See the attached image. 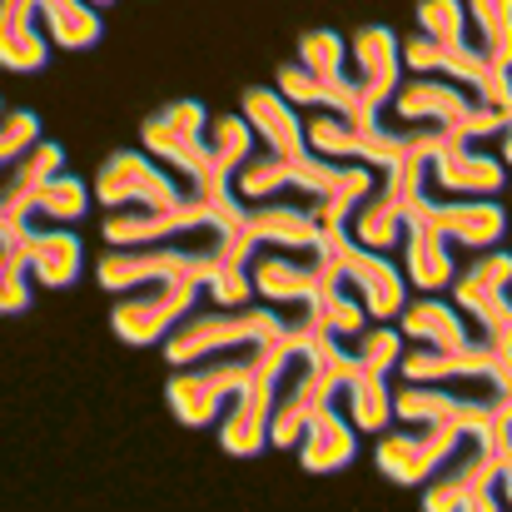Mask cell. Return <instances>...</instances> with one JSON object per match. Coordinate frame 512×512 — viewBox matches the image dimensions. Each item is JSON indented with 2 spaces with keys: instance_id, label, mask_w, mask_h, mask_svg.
<instances>
[{
  "instance_id": "cell-29",
  "label": "cell",
  "mask_w": 512,
  "mask_h": 512,
  "mask_svg": "<svg viewBox=\"0 0 512 512\" xmlns=\"http://www.w3.org/2000/svg\"><path fill=\"white\" fill-rule=\"evenodd\" d=\"M274 85L289 105H319V110H339V115H353V95H358L353 80H319L304 65H279Z\"/></svg>"
},
{
  "instance_id": "cell-15",
  "label": "cell",
  "mask_w": 512,
  "mask_h": 512,
  "mask_svg": "<svg viewBox=\"0 0 512 512\" xmlns=\"http://www.w3.org/2000/svg\"><path fill=\"white\" fill-rule=\"evenodd\" d=\"M413 214L428 219L448 244H463V249H493V244H503V234H508V214H503V204H493V199L438 204V199L423 194V199L413 204Z\"/></svg>"
},
{
  "instance_id": "cell-35",
  "label": "cell",
  "mask_w": 512,
  "mask_h": 512,
  "mask_svg": "<svg viewBox=\"0 0 512 512\" xmlns=\"http://www.w3.org/2000/svg\"><path fill=\"white\" fill-rule=\"evenodd\" d=\"M319 319H324V334H334V339H353L358 329H368L373 319L363 314V299L353 294V284L339 279V284H329L324 294H319Z\"/></svg>"
},
{
  "instance_id": "cell-38",
  "label": "cell",
  "mask_w": 512,
  "mask_h": 512,
  "mask_svg": "<svg viewBox=\"0 0 512 512\" xmlns=\"http://www.w3.org/2000/svg\"><path fill=\"white\" fill-rule=\"evenodd\" d=\"M418 35H428L438 45H468L463 0H418Z\"/></svg>"
},
{
  "instance_id": "cell-23",
  "label": "cell",
  "mask_w": 512,
  "mask_h": 512,
  "mask_svg": "<svg viewBox=\"0 0 512 512\" xmlns=\"http://www.w3.org/2000/svg\"><path fill=\"white\" fill-rule=\"evenodd\" d=\"M25 269L45 289H70L85 269V249L70 229H25Z\"/></svg>"
},
{
  "instance_id": "cell-30",
  "label": "cell",
  "mask_w": 512,
  "mask_h": 512,
  "mask_svg": "<svg viewBox=\"0 0 512 512\" xmlns=\"http://www.w3.org/2000/svg\"><path fill=\"white\" fill-rule=\"evenodd\" d=\"M85 209H90V184L60 170V174H50V179H45V184L30 194V204H25V219L75 224V219H85Z\"/></svg>"
},
{
  "instance_id": "cell-28",
  "label": "cell",
  "mask_w": 512,
  "mask_h": 512,
  "mask_svg": "<svg viewBox=\"0 0 512 512\" xmlns=\"http://www.w3.org/2000/svg\"><path fill=\"white\" fill-rule=\"evenodd\" d=\"M378 184V174L368 170V165H348V160H339L334 165V184L309 204L314 209V219H319V229H339V224H348V214L363 204V194Z\"/></svg>"
},
{
  "instance_id": "cell-31",
  "label": "cell",
  "mask_w": 512,
  "mask_h": 512,
  "mask_svg": "<svg viewBox=\"0 0 512 512\" xmlns=\"http://www.w3.org/2000/svg\"><path fill=\"white\" fill-rule=\"evenodd\" d=\"M304 150L319 155V160H358L363 155V125L348 120L339 110H319L309 125H304Z\"/></svg>"
},
{
  "instance_id": "cell-34",
  "label": "cell",
  "mask_w": 512,
  "mask_h": 512,
  "mask_svg": "<svg viewBox=\"0 0 512 512\" xmlns=\"http://www.w3.org/2000/svg\"><path fill=\"white\" fill-rule=\"evenodd\" d=\"M353 348H348V358H353V368H363V373H393V363H398V353H403V334L393 329V324H368V329H358L353 334Z\"/></svg>"
},
{
  "instance_id": "cell-21",
  "label": "cell",
  "mask_w": 512,
  "mask_h": 512,
  "mask_svg": "<svg viewBox=\"0 0 512 512\" xmlns=\"http://www.w3.org/2000/svg\"><path fill=\"white\" fill-rule=\"evenodd\" d=\"M239 115L249 120L254 140L274 155H304V120L279 90H244Z\"/></svg>"
},
{
  "instance_id": "cell-3",
  "label": "cell",
  "mask_w": 512,
  "mask_h": 512,
  "mask_svg": "<svg viewBox=\"0 0 512 512\" xmlns=\"http://www.w3.org/2000/svg\"><path fill=\"white\" fill-rule=\"evenodd\" d=\"M299 348H304V343L294 339V334L264 343L259 368L249 373V383H244V388L224 403V413L214 418V423H219V448H224L229 458H259V453L269 448V403H274V378H279L284 358H289V353H299Z\"/></svg>"
},
{
  "instance_id": "cell-7",
  "label": "cell",
  "mask_w": 512,
  "mask_h": 512,
  "mask_svg": "<svg viewBox=\"0 0 512 512\" xmlns=\"http://www.w3.org/2000/svg\"><path fill=\"white\" fill-rule=\"evenodd\" d=\"M234 194L244 204H259V199H319L329 184H334V160H319V155H274V150H254L239 170H234Z\"/></svg>"
},
{
  "instance_id": "cell-1",
  "label": "cell",
  "mask_w": 512,
  "mask_h": 512,
  "mask_svg": "<svg viewBox=\"0 0 512 512\" xmlns=\"http://www.w3.org/2000/svg\"><path fill=\"white\" fill-rule=\"evenodd\" d=\"M259 353H264V343H234V348H219L209 358L174 368L170 383H165L170 413L184 428H209L224 413V403L249 383V373L259 368Z\"/></svg>"
},
{
  "instance_id": "cell-37",
  "label": "cell",
  "mask_w": 512,
  "mask_h": 512,
  "mask_svg": "<svg viewBox=\"0 0 512 512\" xmlns=\"http://www.w3.org/2000/svg\"><path fill=\"white\" fill-rule=\"evenodd\" d=\"M199 294H209V304H214V309H244V304L254 299L249 264H239V259H224V264H214V269L199 279Z\"/></svg>"
},
{
  "instance_id": "cell-4",
  "label": "cell",
  "mask_w": 512,
  "mask_h": 512,
  "mask_svg": "<svg viewBox=\"0 0 512 512\" xmlns=\"http://www.w3.org/2000/svg\"><path fill=\"white\" fill-rule=\"evenodd\" d=\"M284 314L274 309H214V314H184L165 334V358L174 368L194 363V358H209L219 348H234V343H274L284 339Z\"/></svg>"
},
{
  "instance_id": "cell-27",
  "label": "cell",
  "mask_w": 512,
  "mask_h": 512,
  "mask_svg": "<svg viewBox=\"0 0 512 512\" xmlns=\"http://www.w3.org/2000/svg\"><path fill=\"white\" fill-rule=\"evenodd\" d=\"M254 130L244 115H209L204 125V170L219 174V179H234V170L254 155Z\"/></svg>"
},
{
  "instance_id": "cell-20",
  "label": "cell",
  "mask_w": 512,
  "mask_h": 512,
  "mask_svg": "<svg viewBox=\"0 0 512 512\" xmlns=\"http://www.w3.org/2000/svg\"><path fill=\"white\" fill-rule=\"evenodd\" d=\"M294 448H299V463L309 473H339V468H348L358 458V433H353L348 418H339L334 403H324V408L309 413V423H304Z\"/></svg>"
},
{
  "instance_id": "cell-19",
  "label": "cell",
  "mask_w": 512,
  "mask_h": 512,
  "mask_svg": "<svg viewBox=\"0 0 512 512\" xmlns=\"http://www.w3.org/2000/svg\"><path fill=\"white\" fill-rule=\"evenodd\" d=\"M428 174H433L438 189H448V194H468V199H498L503 184H508V170H503L493 155L468 150V140L443 145V150L428 160Z\"/></svg>"
},
{
  "instance_id": "cell-33",
  "label": "cell",
  "mask_w": 512,
  "mask_h": 512,
  "mask_svg": "<svg viewBox=\"0 0 512 512\" xmlns=\"http://www.w3.org/2000/svg\"><path fill=\"white\" fill-rule=\"evenodd\" d=\"M463 10L478 20V50L488 60V70H508L512 55V0H463Z\"/></svg>"
},
{
  "instance_id": "cell-25",
  "label": "cell",
  "mask_w": 512,
  "mask_h": 512,
  "mask_svg": "<svg viewBox=\"0 0 512 512\" xmlns=\"http://www.w3.org/2000/svg\"><path fill=\"white\" fill-rule=\"evenodd\" d=\"M398 334L423 343V348H463V343L473 339L468 324H463V314L453 304L433 299V294H423V299H413V304L398 309Z\"/></svg>"
},
{
  "instance_id": "cell-17",
  "label": "cell",
  "mask_w": 512,
  "mask_h": 512,
  "mask_svg": "<svg viewBox=\"0 0 512 512\" xmlns=\"http://www.w3.org/2000/svg\"><path fill=\"white\" fill-rule=\"evenodd\" d=\"M388 105L398 110L403 125H443V130H448L453 120H463V115L473 110V95H468L463 85L443 80V75H413L408 85L393 90Z\"/></svg>"
},
{
  "instance_id": "cell-6",
  "label": "cell",
  "mask_w": 512,
  "mask_h": 512,
  "mask_svg": "<svg viewBox=\"0 0 512 512\" xmlns=\"http://www.w3.org/2000/svg\"><path fill=\"white\" fill-rule=\"evenodd\" d=\"M199 299H204V294H199V279H194V274H165V279H155V284L130 289V294L115 304L110 329H115V339L135 343V348L160 343L184 314H194Z\"/></svg>"
},
{
  "instance_id": "cell-10",
  "label": "cell",
  "mask_w": 512,
  "mask_h": 512,
  "mask_svg": "<svg viewBox=\"0 0 512 512\" xmlns=\"http://www.w3.org/2000/svg\"><path fill=\"white\" fill-rule=\"evenodd\" d=\"M339 264L324 254V249H304V254H289V249H254L249 254V284L254 294L274 299V304H294V299H314L324 294L329 284H339Z\"/></svg>"
},
{
  "instance_id": "cell-40",
  "label": "cell",
  "mask_w": 512,
  "mask_h": 512,
  "mask_svg": "<svg viewBox=\"0 0 512 512\" xmlns=\"http://www.w3.org/2000/svg\"><path fill=\"white\" fill-rule=\"evenodd\" d=\"M40 140V115L35 110H0V165L25 155Z\"/></svg>"
},
{
  "instance_id": "cell-41",
  "label": "cell",
  "mask_w": 512,
  "mask_h": 512,
  "mask_svg": "<svg viewBox=\"0 0 512 512\" xmlns=\"http://www.w3.org/2000/svg\"><path fill=\"white\" fill-rule=\"evenodd\" d=\"M473 90H478V100H473V105L508 115V95H512V90H508V70H488V75H483V80H478Z\"/></svg>"
},
{
  "instance_id": "cell-36",
  "label": "cell",
  "mask_w": 512,
  "mask_h": 512,
  "mask_svg": "<svg viewBox=\"0 0 512 512\" xmlns=\"http://www.w3.org/2000/svg\"><path fill=\"white\" fill-rule=\"evenodd\" d=\"M343 60H348V40L339 30H304L299 35V65L319 80H348L343 75Z\"/></svg>"
},
{
  "instance_id": "cell-9",
  "label": "cell",
  "mask_w": 512,
  "mask_h": 512,
  "mask_svg": "<svg viewBox=\"0 0 512 512\" xmlns=\"http://www.w3.org/2000/svg\"><path fill=\"white\" fill-rule=\"evenodd\" d=\"M204 125H209V110L199 100H170L140 125V150L179 174V184L199 179L209 174L204 170Z\"/></svg>"
},
{
  "instance_id": "cell-16",
  "label": "cell",
  "mask_w": 512,
  "mask_h": 512,
  "mask_svg": "<svg viewBox=\"0 0 512 512\" xmlns=\"http://www.w3.org/2000/svg\"><path fill=\"white\" fill-rule=\"evenodd\" d=\"M244 234H249L254 249L304 254V249L319 244V219L299 199H259V204H244Z\"/></svg>"
},
{
  "instance_id": "cell-22",
  "label": "cell",
  "mask_w": 512,
  "mask_h": 512,
  "mask_svg": "<svg viewBox=\"0 0 512 512\" xmlns=\"http://www.w3.org/2000/svg\"><path fill=\"white\" fill-rule=\"evenodd\" d=\"M65 165V150L55 145V140H35L25 155H15L10 165H0V219H25V204H30V194L50 179V174H60Z\"/></svg>"
},
{
  "instance_id": "cell-32",
  "label": "cell",
  "mask_w": 512,
  "mask_h": 512,
  "mask_svg": "<svg viewBox=\"0 0 512 512\" xmlns=\"http://www.w3.org/2000/svg\"><path fill=\"white\" fill-rule=\"evenodd\" d=\"M343 393H348L353 428H363V433H383V428L393 423V398H388L383 373H363V368H353V373L343 378Z\"/></svg>"
},
{
  "instance_id": "cell-2",
  "label": "cell",
  "mask_w": 512,
  "mask_h": 512,
  "mask_svg": "<svg viewBox=\"0 0 512 512\" xmlns=\"http://www.w3.org/2000/svg\"><path fill=\"white\" fill-rule=\"evenodd\" d=\"M388 398H393V418H403V423H453L463 433H478L508 403V383H498V378H443V383H403Z\"/></svg>"
},
{
  "instance_id": "cell-39",
  "label": "cell",
  "mask_w": 512,
  "mask_h": 512,
  "mask_svg": "<svg viewBox=\"0 0 512 512\" xmlns=\"http://www.w3.org/2000/svg\"><path fill=\"white\" fill-rule=\"evenodd\" d=\"M25 309H30V269L0 239V314H25Z\"/></svg>"
},
{
  "instance_id": "cell-12",
  "label": "cell",
  "mask_w": 512,
  "mask_h": 512,
  "mask_svg": "<svg viewBox=\"0 0 512 512\" xmlns=\"http://www.w3.org/2000/svg\"><path fill=\"white\" fill-rule=\"evenodd\" d=\"M90 199H100L105 209H125V204H179L184 199V184L179 174H170L160 160H150L145 150H115L95 184H90Z\"/></svg>"
},
{
  "instance_id": "cell-18",
  "label": "cell",
  "mask_w": 512,
  "mask_h": 512,
  "mask_svg": "<svg viewBox=\"0 0 512 512\" xmlns=\"http://www.w3.org/2000/svg\"><path fill=\"white\" fill-rule=\"evenodd\" d=\"M398 244H403V279H408L418 294H438V289H448V279L458 274V264H453L448 239H443L428 219L403 214V234H398Z\"/></svg>"
},
{
  "instance_id": "cell-13",
  "label": "cell",
  "mask_w": 512,
  "mask_h": 512,
  "mask_svg": "<svg viewBox=\"0 0 512 512\" xmlns=\"http://www.w3.org/2000/svg\"><path fill=\"white\" fill-rule=\"evenodd\" d=\"M348 50H353V60H358V80H353V115L348 120H358V125H373L378 120V110L393 100V90L403 85L398 75H403V60H398V35L388 30V25H363L353 40H348Z\"/></svg>"
},
{
  "instance_id": "cell-5",
  "label": "cell",
  "mask_w": 512,
  "mask_h": 512,
  "mask_svg": "<svg viewBox=\"0 0 512 512\" xmlns=\"http://www.w3.org/2000/svg\"><path fill=\"white\" fill-rule=\"evenodd\" d=\"M508 498V483L488 463L478 433H468L423 483V508L428 512H493Z\"/></svg>"
},
{
  "instance_id": "cell-26",
  "label": "cell",
  "mask_w": 512,
  "mask_h": 512,
  "mask_svg": "<svg viewBox=\"0 0 512 512\" xmlns=\"http://www.w3.org/2000/svg\"><path fill=\"white\" fill-rule=\"evenodd\" d=\"M35 20L45 25V40L60 50H90L105 35V15L85 0H35Z\"/></svg>"
},
{
  "instance_id": "cell-14",
  "label": "cell",
  "mask_w": 512,
  "mask_h": 512,
  "mask_svg": "<svg viewBox=\"0 0 512 512\" xmlns=\"http://www.w3.org/2000/svg\"><path fill=\"white\" fill-rule=\"evenodd\" d=\"M194 224H209L194 199H179V204H125V209H105L100 234H105V244H160V239H174V234H184Z\"/></svg>"
},
{
  "instance_id": "cell-24",
  "label": "cell",
  "mask_w": 512,
  "mask_h": 512,
  "mask_svg": "<svg viewBox=\"0 0 512 512\" xmlns=\"http://www.w3.org/2000/svg\"><path fill=\"white\" fill-rule=\"evenodd\" d=\"M50 60V40L35 25V0H0V65L15 75H35Z\"/></svg>"
},
{
  "instance_id": "cell-8",
  "label": "cell",
  "mask_w": 512,
  "mask_h": 512,
  "mask_svg": "<svg viewBox=\"0 0 512 512\" xmlns=\"http://www.w3.org/2000/svg\"><path fill=\"white\" fill-rule=\"evenodd\" d=\"M508 279H512L508 249H478V264H468L463 274L448 279V289L458 294V314H473L483 324V339L493 348H503V353H508V334H512Z\"/></svg>"
},
{
  "instance_id": "cell-11",
  "label": "cell",
  "mask_w": 512,
  "mask_h": 512,
  "mask_svg": "<svg viewBox=\"0 0 512 512\" xmlns=\"http://www.w3.org/2000/svg\"><path fill=\"white\" fill-rule=\"evenodd\" d=\"M468 433L463 428H453V423H413V433H378V443H373V463H378V473L383 478H393V483H403V488H418V483H428L433 478V468L463 443Z\"/></svg>"
}]
</instances>
